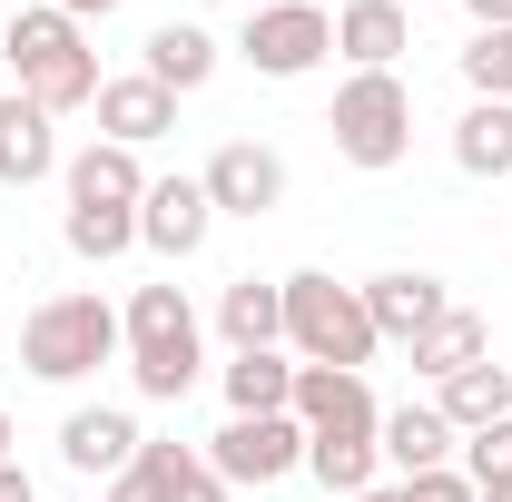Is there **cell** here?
<instances>
[{"mask_svg": "<svg viewBox=\"0 0 512 502\" xmlns=\"http://www.w3.org/2000/svg\"><path fill=\"white\" fill-rule=\"evenodd\" d=\"M0 60L20 69V99H40L50 119L69 109H89L99 99V50H89V30L69 20V10H10V30H0Z\"/></svg>", "mask_w": 512, "mask_h": 502, "instance_id": "6da1fadb", "label": "cell"}, {"mask_svg": "<svg viewBox=\"0 0 512 502\" xmlns=\"http://www.w3.org/2000/svg\"><path fill=\"white\" fill-rule=\"evenodd\" d=\"M119 335H128V384H138L148 404H188L197 365H207L188 286H138V296H128V315H119Z\"/></svg>", "mask_w": 512, "mask_h": 502, "instance_id": "7a4b0ae2", "label": "cell"}, {"mask_svg": "<svg viewBox=\"0 0 512 502\" xmlns=\"http://www.w3.org/2000/svg\"><path fill=\"white\" fill-rule=\"evenodd\" d=\"M375 345L384 335H375V315H365L355 286H335L325 266L286 276V355H296V365H345V375H365Z\"/></svg>", "mask_w": 512, "mask_h": 502, "instance_id": "3957f363", "label": "cell"}, {"mask_svg": "<svg viewBox=\"0 0 512 502\" xmlns=\"http://www.w3.org/2000/svg\"><path fill=\"white\" fill-rule=\"evenodd\" d=\"M109 355H128L109 296H50V306H30V325H20V365L40 384H79V375H99Z\"/></svg>", "mask_w": 512, "mask_h": 502, "instance_id": "277c9868", "label": "cell"}, {"mask_svg": "<svg viewBox=\"0 0 512 502\" xmlns=\"http://www.w3.org/2000/svg\"><path fill=\"white\" fill-rule=\"evenodd\" d=\"M335 158L345 168H394L404 148H414V89L394 79V69H355L345 89H335Z\"/></svg>", "mask_w": 512, "mask_h": 502, "instance_id": "5b68a950", "label": "cell"}, {"mask_svg": "<svg viewBox=\"0 0 512 502\" xmlns=\"http://www.w3.org/2000/svg\"><path fill=\"white\" fill-rule=\"evenodd\" d=\"M296 463H306V424L296 414H227L217 443H207V473L217 483H256V493L286 483Z\"/></svg>", "mask_w": 512, "mask_h": 502, "instance_id": "8992f818", "label": "cell"}, {"mask_svg": "<svg viewBox=\"0 0 512 502\" xmlns=\"http://www.w3.org/2000/svg\"><path fill=\"white\" fill-rule=\"evenodd\" d=\"M247 69L256 79H306V69L335 50V20H325L316 0H256V20H247Z\"/></svg>", "mask_w": 512, "mask_h": 502, "instance_id": "52a82bcc", "label": "cell"}, {"mask_svg": "<svg viewBox=\"0 0 512 502\" xmlns=\"http://www.w3.org/2000/svg\"><path fill=\"white\" fill-rule=\"evenodd\" d=\"M197 188L217 217H276L286 207V158L266 148V138H227L207 168H197Z\"/></svg>", "mask_w": 512, "mask_h": 502, "instance_id": "ba28073f", "label": "cell"}, {"mask_svg": "<svg viewBox=\"0 0 512 502\" xmlns=\"http://www.w3.org/2000/svg\"><path fill=\"white\" fill-rule=\"evenodd\" d=\"M207 227H217V207H207L197 178H148V197H138V247L148 256L188 266V256L207 247Z\"/></svg>", "mask_w": 512, "mask_h": 502, "instance_id": "9c48e42d", "label": "cell"}, {"mask_svg": "<svg viewBox=\"0 0 512 502\" xmlns=\"http://www.w3.org/2000/svg\"><path fill=\"white\" fill-rule=\"evenodd\" d=\"M306 434H375L384 404L365 375H345V365H296V404H286Z\"/></svg>", "mask_w": 512, "mask_h": 502, "instance_id": "30bf717a", "label": "cell"}, {"mask_svg": "<svg viewBox=\"0 0 512 502\" xmlns=\"http://www.w3.org/2000/svg\"><path fill=\"white\" fill-rule=\"evenodd\" d=\"M355 296H365V315H375V335H384V345H414L424 325H444V315H453L444 276H424V266H394V276L355 286Z\"/></svg>", "mask_w": 512, "mask_h": 502, "instance_id": "8fae6325", "label": "cell"}, {"mask_svg": "<svg viewBox=\"0 0 512 502\" xmlns=\"http://www.w3.org/2000/svg\"><path fill=\"white\" fill-rule=\"evenodd\" d=\"M138 414H119V404H79V414H69L60 424V463L69 473H89V483H99V473H109V483H119L128 463H138Z\"/></svg>", "mask_w": 512, "mask_h": 502, "instance_id": "7c38bea8", "label": "cell"}, {"mask_svg": "<svg viewBox=\"0 0 512 502\" xmlns=\"http://www.w3.org/2000/svg\"><path fill=\"white\" fill-rule=\"evenodd\" d=\"M99 138H119V148H148V138H168L178 128V99L148 79V69H128V79H99Z\"/></svg>", "mask_w": 512, "mask_h": 502, "instance_id": "4fadbf2b", "label": "cell"}, {"mask_svg": "<svg viewBox=\"0 0 512 502\" xmlns=\"http://www.w3.org/2000/svg\"><path fill=\"white\" fill-rule=\"evenodd\" d=\"M60 178H69V207H138L148 197V168L119 138H89L79 158H60Z\"/></svg>", "mask_w": 512, "mask_h": 502, "instance_id": "5bb4252c", "label": "cell"}, {"mask_svg": "<svg viewBox=\"0 0 512 502\" xmlns=\"http://www.w3.org/2000/svg\"><path fill=\"white\" fill-rule=\"evenodd\" d=\"M50 168H60V119L10 89V99H0V178H10V188H40Z\"/></svg>", "mask_w": 512, "mask_h": 502, "instance_id": "9a60e30c", "label": "cell"}, {"mask_svg": "<svg viewBox=\"0 0 512 502\" xmlns=\"http://www.w3.org/2000/svg\"><path fill=\"white\" fill-rule=\"evenodd\" d=\"M335 50L355 69H394L414 50V10H404V0H345V10H335Z\"/></svg>", "mask_w": 512, "mask_h": 502, "instance_id": "2e32d148", "label": "cell"}, {"mask_svg": "<svg viewBox=\"0 0 512 502\" xmlns=\"http://www.w3.org/2000/svg\"><path fill=\"white\" fill-rule=\"evenodd\" d=\"M375 443H384V463H394L404 483H414V473H434V463H453V453H463V434H453V424H444V414H434V404H394V414H384V424H375Z\"/></svg>", "mask_w": 512, "mask_h": 502, "instance_id": "e0dca14e", "label": "cell"}, {"mask_svg": "<svg viewBox=\"0 0 512 502\" xmlns=\"http://www.w3.org/2000/svg\"><path fill=\"white\" fill-rule=\"evenodd\" d=\"M138 69H148L168 99H188V89H207V79H217V30H197V20H158Z\"/></svg>", "mask_w": 512, "mask_h": 502, "instance_id": "ac0fdd59", "label": "cell"}, {"mask_svg": "<svg viewBox=\"0 0 512 502\" xmlns=\"http://www.w3.org/2000/svg\"><path fill=\"white\" fill-rule=\"evenodd\" d=\"M217 335H227L237 355L286 345V286H266V276H227V296H217Z\"/></svg>", "mask_w": 512, "mask_h": 502, "instance_id": "d6986e66", "label": "cell"}, {"mask_svg": "<svg viewBox=\"0 0 512 502\" xmlns=\"http://www.w3.org/2000/svg\"><path fill=\"white\" fill-rule=\"evenodd\" d=\"M453 168L463 178H512V99H473L453 119Z\"/></svg>", "mask_w": 512, "mask_h": 502, "instance_id": "ffe728a7", "label": "cell"}, {"mask_svg": "<svg viewBox=\"0 0 512 502\" xmlns=\"http://www.w3.org/2000/svg\"><path fill=\"white\" fill-rule=\"evenodd\" d=\"M434 414H444L453 434H483V424H503V414H512V365H493V355H483V365H463V375L434 394Z\"/></svg>", "mask_w": 512, "mask_h": 502, "instance_id": "44dd1931", "label": "cell"}, {"mask_svg": "<svg viewBox=\"0 0 512 502\" xmlns=\"http://www.w3.org/2000/svg\"><path fill=\"white\" fill-rule=\"evenodd\" d=\"M483 355H493V325H483L473 306H453L444 325H424V335H414V375H434V384H453L463 365H483Z\"/></svg>", "mask_w": 512, "mask_h": 502, "instance_id": "7402d4cb", "label": "cell"}, {"mask_svg": "<svg viewBox=\"0 0 512 502\" xmlns=\"http://www.w3.org/2000/svg\"><path fill=\"white\" fill-rule=\"evenodd\" d=\"M286 404H296V355H286V345L227 365V414H286Z\"/></svg>", "mask_w": 512, "mask_h": 502, "instance_id": "603a6c76", "label": "cell"}, {"mask_svg": "<svg viewBox=\"0 0 512 502\" xmlns=\"http://www.w3.org/2000/svg\"><path fill=\"white\" fill-rule=\"evenodd\" d=\"M375 463H384V443L375 434H306V473H316L325 493H375Z\"/></svg>", "mask_w": 512, "mask_h": 502, "instance_id": "cb8c5ba5", "label": "cell"}, {"mask_svg": "<svg viewBox=\"0 0 512 502\" xmlns=\"http://www.w3.org/2000/svg\"><path fill=\"white\" fill-rule=\"evenodd\" d=\"M60 237H69V256L109 266V256H128V247H138V207H69V217H60Z\"/></svg>", "mask_w": 512, "mask_h": 502, "instance_id": "d4e9b609", "label": "cell"}, {"mask_svg": "<svg viewBox=\"0 0 512 502\" xmlns=\"http://www.w3.org/2000/svg\"><path fill=\"white\" fill-rule=\"evenodd\" d=\"M178 463H188V443H138V463H128L119 483H109V502H168Z\"/></svg>", "mask_w": 512, "mask_h": 502, "instance_id": "484cf974", "label": "cell"}, {"mask_svg": "<svg viewBox=\"0 0 512 502\" xmlns=\"http://www.w3.org/2000/svg\"><path fill=\"white\" fill-rule=\"evenodd\" d=\"M463 483H473V493H503L512 483V414L483 424V434H463Z\"/></svg>", "mask_w": 512, "mask_h": 502, "instance_id": "4316f807", "label": "cell"}, {"mask_svg": "<svg viewBox=\"0 0 512 502\" xmlns=\"http://www.w3.org/2000/svg\"><path fill=\"white\" fill-rule=\"evenodd\" d=\"M463 79H473V99H512V30H473Z\"/></svg>", "mask_w": 512, "mask_h": 502, "instance_id": "83f0119b", "label": "cell"}, {"mask_svg": "<svg viewBox=\"0 0 512 502\" xmlns=\"http://www.w3.org/2000/svg\"><path fill=\"white\" fill-rule=\"evenodd\" d=\"M404 502H483V493H473L453 463H434V473H414V483H404Z\"/></svg>", "mask_w": 512, "mask_h": 502, "instance_id": "f1b7e54d", "label": "cell"}, {"mask_svg": "<svg viewBox=\"0 0 512 502\" xmlns=\"http://www.w3.org/2000/svg\"><path fill=\"white\" fill-rule=\"evenodd\" d=\"M168 502H227V483L207 473V453H188V463H178V483H168Z\"/></svg>", "mask_w": 512, "mask_h": 502, "instance_id": "f546056e", "label": "cell"}, {"mask_svg": "<svg viewBox=\"0 0 512 502\" xmlns=\"http://www.w3.org/2000/svg\"><path fill=\"white\" fill-rule=\"evenodd\" d=\"M473 10V30H512V0H463Z\"/></svg>", "mask_w": 512, "mask_h": 502, "instance_id": "4dcf8cb0", "label": "cell"}, {"mask_svg": "<svg viewBox=\"0 0 512 502\" xmlns=\"http://www.w3.org/2000/svg\"><path fill=\"white\" fill-rule=\"evenodd\" d=\"M0 502H40V483H30L20 463H0Z\"/></svg>", "mask_w": 512, "mask_h": 502, "instance_id": "1f68e13d", "label": "cell"}, {"mask_svg": "<svg viewBox=\"0 0 512 502\" xmlns=\"http://www.w3.org/2000/svg\"><path fill=\"white\" fill-rule=\"evenodd\" d=\"M50 10H69V20H79V30H89V20H109V10H119V0H50Z\"/></svg>", "mask_w": 512, "mask_h": 502, "instance_id": "d6a6232c", "label": "cell"}, {"mask_svg": "<svg viewBox=\"0 0 512 502\" xmlns=\"http://www.w3.org/2000/svg\"><path fill=\"white\" fill-rule=\"evenodd\" d=\"M355 502H404V483H375V493H355Z\"/></svg>", "mask_w": 512, "mask_h": 502, "instance_id": "836d02e7", "label": "cell"}, {"mask_svg": "<svg viewBox=\"0 0 512 502\" xmlns=\"http://www.w3.org/2000/svg\"><path fill=\"white\" fill-rule=\"evenodd\" d=\"M10 443H20V434H10V414H0V463H10Z\"/></svg>", "mask_w": 512, "mask_h": 502, "instance_id": "e575fe53", "label": "cell"}, {"mask_svg": "<svg viewBox=\"0 0 512 502\" xmlns=\"http://www.w3.org/2000/svg\"><path fill=\"white\" fill-rule=\"evenodd\" d=\"M483 502H512V483H503V493H483Z\"/></svg>", "mask_w": 512, "mask_h": 502, "instance_id": "d590c367", "label": "cell"}, {"mask_svg": "<svg viewBox=\"0 0 512 502\" xmlns=\"http://www.w3.org/2000/svg\"><path fill=\"white\" fill-rule=\"evenodd\" d=\"M0 30H10V10H0Z\"/></svg>", "mask_w": 512, "mask_h": 502, "instance_id": "8d00e7d4", "label": "cell"}, {"mask_svg": "<svg viewBox=\"0 0 512 502\" xmlns=\"http://www.w3.org/2000/svg\"><path fill=\"white\" fill-rule=\"evenodd\" d=\"M0 276H10V266H0Z\"/></svg>", "mask_w": 512, "mask_h": 502, "instance_id": "74e56055", "label": "cell"}]
</instances>
